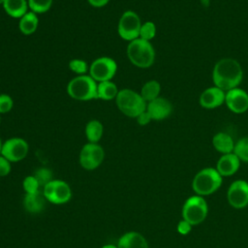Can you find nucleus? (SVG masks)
I'll return each instance as SVG.
<instances>
[{
    "mask_svg": "<svg viewBox=\"0 0 248 248\" xmlns=\"http://www.w3.org/2000/svg\"><path fill=\"white\" fill-rule=\"evenodd\" d=\"M243 78V71L239 62L233 58H222L214 65L212 80L215 86L227 92L238 87Z\"/></svg>",
    "mask_w": 248,
    "mask_h": 248,
    "instance_id": "obj_1",
    "label": "nucleus"
},
{
    "mask_svg": "<svg viewBox=\"0 0 248 248\" xmlns=\"http://www.w3.org/2000/svg\"><path fill=\"white\" fill-rule=\"evenodd\" d=\"M127 56L136 67L146 69L151 67L155 61V50L150 42L138 38L129 42Z\"/></svg>",
    "mask_w": 248,
    "mask_h": 248,
    "instance_id": "obj_2",
    "label": "nucleus"
},
{
    "mask_svg": "<svg viewBox=\"0 0 248 248\" xmlns=\"http://www.w3.org/2000/svg\"><path fill=\"white\" fill-rule=\"evenodd\" d=\"M222 181L223 178L215 168H204L194 176L192 189L196 195L209 196L221 187Z\"/></svg>",
    "mask_w": 248,
    "mask_h": 248,
    "instance_id": "obj_3",
    "label": "nucleus"
},
{
    "mask_svg": "<svg viewBox=\"0 0 248 248\" xmlns=\"http://www.w3.org/2000/svg\"><path fill=\"white\" fill-rule=\"evenodd\" d=\"M115 104L124 115L131 118H136L139 114L143 112L147 106V103L142 99L140 93L129 88L119 90L115 98Z\"/></svg>",
    "mask_w": 248,
    "mask_h": 248,
    "instance_id": "obj_4",
    "label": "nucleus"
},
{
    "mask_svg": "<svg viewBox=\"0 0 248 248\" xmlns=\"http://www.w3.org/2000/svg\"><path fill=\"white\" fill-rule=\"evenodd\" d=\"M97 81L89 75H80L72 78L67 85L68 95L78 101H90L98 99Z\"/></svg>",
    "mask_w": 248,
    "mask_h": 248,
    "instance_id": "obj_5",
    "label": "nucleus"
},
{
    "mask_svg": "<svg viewBox=\"0 0 248 248\" xmlns=\"http://www.w3.org/2000/svg\"><path fill=\"white\" fill-rule=\"evenodd\" d=\"M208 214V205L203 197L194 195L188 198L182 206V219L192 226L202 223Z\"/></svg>",
    "mask_w": 248,
    "mask_h": 248,
    "instance_id": "obj_6",
    "label": "nucleus"
},
{
    "mask_svg": "<svg viewBox=\"0 0 248 248\" xmlns=\"http://www.w3.org/2000/svg\"><path fill=\"white\" fill-rule=\"evenodd\" d=\"M141 21L139 15L134 11H126L119 18L117 32L120 38L131 42L140 37Z\"/></svg>",
    "mask_w": 248,
    "mask_h": 248,
    "instance_id": "obj_7",
    "label": "nucleus"
},
{
    "mask_svg": "<svg viewBox=\"0 0 248 248\" xmlns=\"http://www.w3.org/2000/svg\"><path fill=\"white\" fill-rule=\"evenodd\" d=\"M117 71L116 62L108 56L96 58L89 66V76L98 82L111 80Z\"/></svg>",
    "mask_w": 248,
    "mask_h": 248,
    "instance_id": "obj_8",
    "label": "nucleus"
},
{
    "mask_svg": "<svg viewBox=\"0 0 248 248\" xmlns=\"http://www.w3.org/2000/svg\"><path fill=\"white\" fill-rule=\"evenodd\" d=\"M43 194L46 200L53 204H63L72 198V191L69 184L60 179H52L44 186Z\"/></svg>",
    "mask_w": 248,
    "mask_h": 248,
    "instance_id": "obj_9",
    "label": "nucleus"
},
{
    "mask_svg": "<svg viewBox=\"0 0 248 248\" xmlns=\"http://www.w3.org/2000/svg\"><path fill=\"white\" fill-rule=\"evenodd\" d=\"M78 159L83 169L93 170L97 169L105 159L104 148L98 143L88 142L82 146Z\"/></svg>",
    "mask_w": 248,
    "mask_h": 248,
    "instance_id": "obj_10",
    "label": "nucleus"
},
{
    "mask_svg": "<svg viewBox=\"0 0 248 248\" xmlns=\"http://www.w3.org/2000/svg\"><path fill=\"white\" fill-rule=\"evenodd\" d=\"M29 151L27 141L21 138H11L2 144L1 155L12 162H19L23 160Z\"/></svg>",
    "mask_w": 248,
    "mask_h": 248,
    "instance_id": "obj_11",
    "label": "nucleus"
},
{
    "mask_svg": "<svg viewBox=\"0 0 248 248\" xmlns=\"http://www.w3.org/2000/svg\"><path fill=\"white\" fill-rule=\"evenodd\" d=\"M229 204L235 209H242L248 205V182L243 179L234 180L227 191Z\"/></svg>",
    "mask_w": 248,
    "mask_h": 248,
    "instance_id": "obj_12",
    "label": "nucleus"
},
{
    "mask_svg": "<svg viewBox=\"0 0 248 248\" xmlns=\"http://www.w3.org/2000/svg\"><path fill=\"white\" fill-rule=\"evenodd\" d=\"M225 104L232 112L244 113L248 109V93L239 87L231 89L226 92Z\"/></svg>",
    "mask_w": 248,
    "mask_h": 248,
    "instance_id": "obj_13",
    "label": "nucleus"
},
{
    "mask_svg": "<svg viewBox=\"0 0 248 248\" xmlns=\"http://www.w3.org/2000/svg\"><path fill=\"white\" fill-rule=\"evenodd\" d=\"M225 96L226 92L214 85L204 89L202 92L199 98V103L201 107L204 108H216L225 103Z\"/></svg>",
    "mask_w": 248,
    "mask_h": 248,
    "instance_id": "obj_14",
    "label": "nucleus"
},
{
    "mask_svg": "<svg viewBox=\"0 0 248 248\" xmlns=\"http://www.w3.org/2000/svg\"><path fill=\"white\" fill-rule=\"evenodd\" d=\"M146 110L150 114L152 120H163L170 115L172 112V105L171 103L164 98L158 97L155 100L147 103Z\"/></svg>",
    "mask_w": 248,
    "mask_h": 248,
    "instance_id": "obj_15",
    "label": "nucleus"
},
{
    "mask_svg": "<svg viewBox=\"0 0 248 248\" xmlns=\"http://www.w3.org/2000/svg\"><path fill=\"white\" fill-rule=\"evenodd\" d=\"M240 160L238 157L233 153L223 154L216 164V170L221 174V176H231L234 174L239 167H240Z\"/></svg>",
    "mask_w": 248,
    "mask_h": 248,
    "instance_id": "obj_16",
    "label": "nucleus"
},
{
    "mask_svg": "<svg viewBox=\"0 0 248 248\" xmlns=\"http://www.w3.org/2000/svg\"><path fill=\"white\" fill-rule=\"evenodd\" d=\"M117 248H149L145 237L138 232H128L120 236Z\"/></svg>",
    "mask_w": 248,
    "mask_h": 248,
    "instance_id": "obj_17",
    "label": "nucleus"
},
{
    "mask_svg": "<svg viewBox=\"0 0 248 248\" xmlns=\"http://www.w3.org/2000/svg\"><path fill=\"white\" fill-rule=\"evenodd\" d=\"M46 198L40 191L32 194H25L23 198L24 209L32 214L40 213L46 206Z\"/></svg>",
    "mask_w": 248,
    "mask_h": 248,
    "instance_id": "obj_18",
    "label": "nucleus"
},
{
    "mask_svg": "<svg viewBox=\"0 0 248 248\" xmlns=\"http://www.w3.org/2000/svg\"><path fill=\"white\" fill-rule=\"evenodd\" d=\"M212 144L215 150L222 154H228L233 152L234 141L232 138L224 132H219L214 135L212 139Z\"/></svg>",
    "mask_w": 248,
    "mask_h": 248,
    "instance_id": "obj_19",
    "label": "nucleus"
},
{
    "mask_svg": "<svg viewBox=\"0 0 248 248\" xmlns=\"http://www.w3.org/2000/svg\"><path fill=\"white\" fill-rule=\"evenodd\" d=\"M3 8L7 15L15 18H20L29 9L26 0H5Z\"/></svg>",
    "mask_w": 248,
    "mask_h": 248,
    "instance_id": "obj_20",
    "label": "nucleus"
},
{
    "mask_svg": "<svg viewBox=\"0 0 248 248\" xmlns=\"http://www.w3.org/2000/svg\"><path fill=\"white\" fill-rule=\"evenodd\" d=\"M38 24L39 19L37 14L30 11L19 18L18 28L23 35H31L37 30Z\"/></svg>",
    "mask_w": 248,
    "mask_h": 248,
    "instance_id": "obj_21",
    "label": "nucleus"
},
{
    "mask_svg": "<svg viewBox=\"0 0 248 248\" xmlns=\"http://www.w3.org/2000/svg\"><path fill=\"white\" fill-rule=\"evenodd\" d=\"M118 92L119 90L116 84L110 80L98 82V85H97L98 99H101L104 101H110L116 98Z\"/></svg>",
    "mask_w": 248,
    "mask_h": 248,
    "instance_id": "obj_22",
    "label": "nucleus"
},
{
    "mask_svg": "<svg viewBox=\"0 0 248 248\" xmlns=\"http://www.w3.org/2000/svg\"><path fill=\"white\" fill-rule=\"evenodd\" d=\"M103 133L104 126L99 120L92 119L87 122L85 126V136L88 142L98 143V141L101 140L103 136Z\"/></svg>",
    "mask_w": 248,
    "mask_h": 248,
    "instance_id": "obj_23",
    "label": "nucleus"
},
{
    "mask_svg": "<svg viewBox=\"0 0 248 248\" xmlns=\"http://www.w3.org/2000/svg\"><path fill=\"white\" fill-rule=\"evenodd\" d=\"M160 92H161V84L159 83V81L155 79H151L146 81L142 85L140 94L146 103H149L155 100L156 98H158L160 95Z\"/></svg>",
    "mask_w": 248,
    "mask_h": 248,
    "instance_id": "obj_24",
    "label": "nucleus"
},
{
    "mask_svg": "<svg viewBox=\"0 0 248 248\" xmlns=\"http://www.w3.org/2000/svg\"><path fill=\"white\" fill-rule=\"evenodd\" d=\"M233 153L241 162L248 163V137H244L235 142Z\"/></svg>",
    "mask_w": 248,
    "mask_h": 248,
    "instance_id": "obj_25",
    "label": "nucleus"
},
{
    "mask_svg": "<svg viewBox=\"0 0 248 248\" xmlns=\"http://www.w3.org/2000/svg\"><path fill=\"white\" fill-rule=\"evenodd\" d=\"M53 0H28V7L31 10V12L35 14H44L47 12L51 5Z\"/></svg>",
    "mask_w": 248,
    "mask_h": 248,
    "instance_id": "obj_26",
    "label": "nucleus"
},
{
    "mask_svg": "<svg viewBox=\"0 0 248 248\" xmlns=\"http://www.w3.org/2000/svg\"><path fill=\"white\" fill-rule=\"evenodd\" d=\"M156 35V25L152 21H146L141 24L140 30V37L142 40L150 42Z\"/></svg>",
    "mask_w": 248,
    "mask_h": 248,
    "instance_id": "obj_27",
    "label": "nucleus"
},
{
    "mask_svg": "<svg viewBox=\"0 0 248 248\" xmlns=\"http://www.w3.org/2000/svg\"><path fill=\"white\" fill-rule=\"evenodd\" d=\"M33 175L39 182L40 186H43V187L52 180V172L49 169H46V168H40L36 170Z\"/></svg>",
    "mask_w": 248,
    "mask_h": 248,
    "instance_id": "obj_28",
    "label": "nucleus"
},
{
    "mask_svg": "<svg viewBox=\"0 0 248 248\" xmlns=\"http://www.w3.org/2000/svg\"><path fill=\"white\" fill-rule=\"evenodd\" d=\"M69 68L72 72L78 74V76H80V75H86V73L88 72L89 70V67H88V64L82 60V59H72L70 62H69Z\"/></svg>",
    "mask_w": 248,
    "mask_h": 248,
    "instance_id": "obj_29",
    "label": "nucleus"
},
{
    "mask_svg": "<svg viewBox=\"0 0 248 248\" xmlns=\"http://www.w3.org/2000/svg\"><path fill=\"white\" fill-rule=\"evenodd\" d=\"M22 186H23V189H24L26 194L36 193V192L39 191V188H40V184H39V182L37 181V179L35 178L34 175L26 176L23 179Z\"/></svg>",
    "mask_w": 248,
    "mask_h": 248,
    "instance_id": "obj_30",
    "label": "nucleus"
},
{
    "mask_svg": "<svg viewBox=\"0 0 248 248\" xmlns=\"http://www.w3.org/2000/svg\"><path fill=\"white\" fill-rule=\"evenodd\" d=\"M14 107V101L8 94H0V114L9 112Z\"/></svg>",
    "mask_w": 248,
    "mask_h": 248,
    "instance_id": "obj_31",
    "label": "nucleus"
},
{
    "mask_svg": "<svg viewBox=\"0 0 248 248\" xmlns=\"http://www.w3.org/2000/svg\"><path fill=\"white\" fill-rule=\"evenodd\" d=\"M192 227H193V226H192L189 222H187L186 220L182 219V220H180V221L178 222V224H177V226H176V230H177V232H178L179 234H181V235H187V234L192 231Z\"/></svg>",
    "mask_w": 248,
    "mask_h": 248,
    "instance_id": "obj_32",
    "label": "nucleus"
},
{
    "mask_svg": "<svg viewBox=\"0 0 248 248\" xmlns=\"http://www.w3.org/2000/svg\"><path fill=\"white\" fill-rule=\"evenodd\" d=\"M11 162L4 156L0 155V176H6L11 171Z\"/></svg>",
    "mask_w": 248,
    "mask_h": 248,
    "instance_id": "obj_33",
    "label": "nucleus"
},
{
    "mask_svg": "<svg viewBox=\"0 0 248 248\" xmlns=\"http://www.w3.org/2000/svg\"><path fill=\"white\" fill-rule=\"evenodd\" d=\"M136 119H137L138 124L140 125V126L147 125V124L152 120L150 114L147 112L146 109H145L143 112H141L140 114H139V115L136 117Z\"/></svg>",
    "mask_w": 248,
    "mask_h": 248,
    "instance_id": "obj_34",
    "label": "nucleus"
},
{
    "mask_svg": "<svg viewBox=\"0 0 248 248\" xmlns=\"http://www.w3.org/2000/svg\"><path fill=\"white\" fill-rule=\"evenodd\" d=\"M87 1L89 5H91L94 8H102L109 2V0H87Z\"/></svg>",
    "mask_w": 248,
    "mask_h": 248,
    "instance_id": "obj_35",
    "label": "nucleus"
},
{
    "mask_svg": "<svg viewBox=\"0 0 248 248\" xmlns=\"http://www.w3.org/2000/svg\"><path fill=\"white\" fill-rule=\"evenodd\" d=\"M101 248H117V246L116 245H112V244H106V245H104Z\"/></svg>",
    "mask_w": 248,
    "mask_h": 248,
    "instance_id": "obj_36",
    "label": "nucleus"
},
{
    "mask_svg": "<svg viewBox=\"0 0 248 248\" xmlns=\"http://www.w3.org/2000/svg\"><path fill=\"white\" fill-rule=\"evenodd\" d=\"M201 2H202L203 5H205V6H207V5L209 4V0H201Z\"/></svg>",
    "mask_w": 248,
    "mask_h": 248,
    "instance_id": "obj_37",
    "label": "nucleus"
},
{
    "mask_svg": "<svg viewBox=\"0 0 248 248\" xmlns=\"http://www.w3.org/2000/svg\"><path fill=\"white\" fill-rule=\"evenodd\" d=\"M2 144H3V142L1 141V139H0V155H1V150H2Z\"/></svg>",
    "mask_w": 248,
    "mask_h": 248,
    "instance_id": "obj_38",
    "label": "nucleus"
},
{
    "mask_svg": "<svg viewBox=\"0 0 248 248\" xmlns=\"http://www.w3.org/2000/svg\"><path fill=\"white\" fill-rule=\"evenodd\" d=\"M5 2V0H0V5H3Z\"/></svg>",
    "mask_w": 248,
    "mask_h": 248,
    "instance_id": "obj_39",
    "label": "nucleus"
},
{
    "mask_svg": "<svg viewBox=\"0 0 248 248\" xmlns=\"http://www.w3.org/2000/svg\"><path fill=\"white\" fill-rule=\"evenodd\" d=\"M0 119H1V118H0Z\"/></svg>",
    "mask_w": 248,
    "mask_h": 248,
    "instance_id": "obj_40",
    "label": "nucleus"
}]
</instances>
